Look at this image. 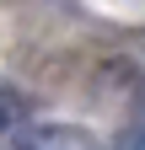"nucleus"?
Masks as SVG:
<instances>
[{
    "label": "nucleus",
    "mask_w": 145,
    "mask_h": 150,
    "mask_svg": "<svg viewBox=\"0 0 145 150\" xmlns=\"http://www.w3.org/2000/svg\"><path fill=\"white\" fill-rule=\"evenodd\" d=\"M16 150H97V139L81 123H38L16 134Z\"/></svg>",
    "instance_id": "f257e3e1"
},
{
    "label": "nucleus",
    "mask_w": 145,
    "mask_h": 150,
    "mask_svg": "<svg viewBox=\"0 0 145 150\" xmlns=\"http://www.w3.org/2000/svg\"><path fill=\"white\" fill-rule=\"evenodd\" d=\"M22 112H27V102H22V91H11V86H0V134L22 123Z\"/></svg>",
    "instance_id": "f03ea898"
}]
</instances>
